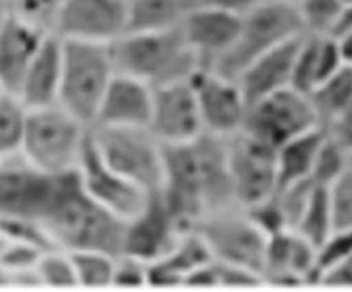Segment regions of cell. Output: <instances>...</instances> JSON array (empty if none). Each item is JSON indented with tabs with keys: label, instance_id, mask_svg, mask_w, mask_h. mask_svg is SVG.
Wrapping results in <instances>:
<instances>
[{
	"label": "cell",
	"instance_id": "cell-1",
	"mask_svg": "<svg viewBox=\"0 0 352 292\" xmlns=\"http://www.w3.org/2000/svg\"><path fill=\"white\" fill-rule=\"evenodd\" d=\"M158 196L186 228L197 226L207 214L237 205L226 139L205 133L190 143L164 145V179Z\"/></svg>",
	"mask_w": 352,
	"mask_h": 292
},
{
	"label": "cell",
	"instance_id": "cell-2",
	"mask_svg": "<svg viewBox=\"0 0 352 292\" xmlns=\"http://www.w3.org/2000/svg\"><path fill=\"white\" fill-rule=\"evenodd\" d=\"M38 222L52 243L67 252H81V249H100L109 254L122 252L126 222L86 192L77 169L56 175L54 194Z\"/></svg>",
	"mask_w": 352,
	"mask_h": 292
},
{
	"label": "cell",
	"instance_id": "cell-3",
	"mask_svg": "<svg viewBox=\"0 0 352 292\" xmlns=\"http://www.w3.org/2000/svg\"><path fill=\"white\" fill-rule=\"evenodd\" d=\"M111 54L118 73L154 88L190 81L203 69L182 26L160 32H126L111 43Z\"/></svg>",
	"mask_w": 352,
	"mask_h": 292
},
{
	"label": "cell",
	"instance_id": "cell-4",
	"mask_svg": "<svg viewBox=\"0 0 352 292\" xmlns=\"http://www.w3.org/2000/svg\"><path fill=\"white\" fill-rule=\"evenodd\" d=\"M116 73L111 45L62 38V83L58 102L92 128Z\"/></svg>",
	"mask_w": 352,
	"mask_h": 292
},
{
	"label": "cell",
	"instance_id": "cell-5",
	"mask_svg": "<svg viewBox=\"0 0 352 292\" xmlns=\"http://www.w3.org/2000/svg\"><path fill=\"white\" fill-rule=\"evenodd\" d=\"M88 137L90 126L56 102L28 109L22 152L45 173L62 175L79 166Z\"/></svg>",
	"mask_w": 352,
	"mask_h": 292
},
{
	"label": "cell",
	"instance_id": "cell-6",
	"mask_svg": "<svg viewBox=\"0 0 352 292\" xmlns=\"http://www.w3.org/2000/svg\"><path fill=\"white\" fill-rule=\"evenodd\" d=\"M96 152L111 169L148 194H158L164 179V145L150 128L92 126Z\"/></svg>",
	"mask_w": 352,
	"mask_h": 292
},
{
	"label": "cell",
	"instance_id": "cell-7",
	"mask_svg": "<svg viewBox=\"0 0 352 292\" xmlns=\"http://www.w3.org/2000/svg\"><path fill=\"white\" fill-rule=\"evenodd\" d=\"M301 34L305 32L297 7L267 0V3L241 17V28L233 47L214 67V71L237 77L252 60Z\"/></svg>",
	"mask_w": 352,
	"mask_h": 292
},
{
	"label": "cell",
	"instance_id": "cell-8",
	"mask_svg": "<svg viewBox=\"0 0 352 292\" xmlns=\"http://www.w3.org/2000/svg\"><path fill=\"white\" fill-rule=\"evenodd\" d=\"M197 231L203 235L218 262L263 271L267 235L256 226L245 207L231 205L199 220ZM263 278V276H261Z\"/></svg>",
	"mask_w": 352,
	"mask_h": 292
},
{
	"label": "cell",
	"instance_id": "cell-9",
	"mask_svg": "<svg viewBox=\"0 0 352 292\" xmlns=\"http://www.w3.org/2000/svg\"><path fill=\"white\" fill-rule=\"evenodd\" d=\"M322 126L309 94L286 88L250 102L243 124V133L265 141L272 148H280L303 133Z\"/></svg>",
	"mask_w": 352,
	"mask_h": 292
},
{
	"label": "cell",
	"instance_id": "cell-10",
	"mask_svg": "<svg viewBox=\"0 0 352 292\" xmlns=\"http://www.w3.org/2000/svg\"><path fill=\"white\" fill-rule=\"evenodd\" d=\"M226 156L237 205L250 207L278 190L276 148L241 131L226 139Z\"/></svg>",
	"mask_w": 352,
	"mask_h": 292
},
{
	"label": "cell",
	"instance_id": "cell-11",
	"mask_svg": "<svg viewBox=\"0 0 352 292\" xmlns=\"http://www.w3.org/2000/svg\"><path fill=\"white\" fill-rule=\"evenodd\" d=\"M56 175L38 169L24 152L0 158V218L41 220L54 194Z\"/></svg>",
	"mask_w": 352,
	"mask_h": 292
},
{
	"label": "cell",
	"instance_id": "cell-12",
	"mask_svg": "<svg viewBox=\"0 0 352 292\" xmlns=\"http://www.w3.org/2000/svg\"><path fill=\"white\" fill-rule=\"evenodd\" d=\"M129 30L126 0H65L52 32L65 41H90L111 45Z\"/></svg>",
	"mask_w": 352,
	"mask_h": 292
},
{
	"label": "cell",
	"instance_id": "cell-13",
	"mask_svg": "<svg viewBox=\"0 0 352 292\" xmlns=\"http://www.w3.org/2000/svg\"><path fill=\"white\" fill-rule=\"evenodd\" d=\"M192 88L207 135L229 139L243 131L250 102L235 77L214 69H201L192 77Z\"/></svg>",
	"mask_w": 352,
	"mask_h": 292
},
{
	"label": "cell",
	"instance_id": "cell-14",
	"mask_svg": "<svg viewBox=\"0 0 352 292\" xmlns=\"http://www.w3.org/2000/svg\"><path fill=\"white\" fill-rule=\"evenodd\" d=\"M77 171L86 192L102 207H107L111 214L122 218L124 222H129L133 216H137L152 196L146 190H141L139 186H135L131 179L120 175L116 169H111L96 152L92 137H88L86 150L84 156H81Z\"/></svg>",
	"mask_w": 352,
	"mask_h": 292
},
{
	"label": "cell",
	"instance_id": "cell-15",
	"mask_svg": "<svg viewBox=\"0 0 352 292\" xmlns=\"http://www.w3.org/2000/svg\"><path fill=\"white\" fill-rule=\"evenodd\" d=\"M148 128L162 145L190 143L205 135L192 79L154 88V107Z\"/></svg>",
	"mask_w": 352,
	"mask_h": 292
},
{
	"label": "cell",
	"instance_id": "cell-16",
	"mask_svg": "<svg viewBox=\"0 0 352 292\" xmlns=\"http://www.w3.org/2000/svg\"><path fill=\"white\" fill-rule=\"evenodd\" d=\"M261 276L269 286L318 284V247L295 228L267 237Z\"/></svg>",
	"mask_w": 352,
	"mask_h": 292
},
{
	"label": "cell",
	"instance_id": "cell-17",
	"mask_svg": "<svg viewBox=\"0 0 352 292\" xmlns=\"http://www.w3.org/2000/svg\"><path fill=\"white\" fill-rule=\"evenodd\" d=\"M184 231L188 228L171 214L158 194H152L146 207L126 222L122 252L152 262L169 254Z\"/></svg>",
	"mask_w": 352,
	"mask_h": 292
},
{
	"label": "cell",
	"instance_id": "cell-18",
	"mask_svg": "<svg viewBox=\"0 0 352 292\" xmlns=\"http://www.w3.org/2000/svg\"><path fill=\"white\" fill-rule=\"evenodd\" d=\"M241 17L226 9L197 3L182 22V32L203 69H214L229 54L241 28Z\"/></svg>",
	"mask_w": 352,
	"mask_h": 292
},
{
	"label": "cell",
	"instance_id": "cell-19",
	"mask_svg": "<svg viewBox=\"0 0 352 292\" xmlns=\"http://www.w3.org/2000/svg\"><path fill=\"white\" fill-rule=\"evenodd\" d=\"M154 107V86L137 77L116 73L100 102L94 126L148 128Z\"/></svg>",
	"mask_w": 352,
	"mask_h": 292
},
{
	"label": "cell",
	"instance_id": "cell-20",
	"mask_svg": "<svg viewBox=\"0 0 352 292\" xmlns=\"http://www.w3.org/2000/svg\"><path fill=\"white\" fill-rule=\"evenodd\" d=\"M50 32L22 17L9 15L0 26V83L5 92L15 94L32 65V60Z\"/></svg>",
	"mask_w": 352,
	"mask_h": 292
},
{
	"label": "cell",
	"instance_id": "cell-21",
	"mask_svg": "<svg viewBox=\"0 0 352 292\" xmlns=\"http://www.w3.org/2000/svg\"><path fill=\"white\" fill-rule=\"evenodd\" d=\"M301 36L286 41V43L274 47L272 52L258 56L235 77L239 81L248 102H256L269 94L293 88L295 56L299 49Z\"/></svg>",
	"mask_w": 352,
	"mask_h": 292
},
{
	"label": "cell",
	"instance_id": "cell-22",
	"mask_svg": "<svg viewBox=\"0 0 352 292\" xmlns=\"http://www.w3.org/2000/svg\"><path fill=\"white\" fill-rule=\"evenodd\" d=\"M60 83H62V38L50 32L32 60V65L22 81V88L17 92V98L28 109L56 105L60 98Z\"/></svg>",
	"mask_w": 352,
	"mask_h": 292
},
{
	"label": "cell",
	"instance_id": "cell-23",
	"mask_svg": "<svg viewBox=\"0 0 352 292\" xmlns=\"http://www.w3.org/2000/svg\"><path fill=\"white\" fill-rule=\"evenodd\" d=\"M342 67H346V62L333 36L303 34L295 56L293 88L309 94L324 79L336 75Z\"/></svg>",
	"mask_w": 352,
	"mask_h": 292
},
{
	"label": "cell",
	"instance_id": "cell-24",
	"mask_svg": "<svg viewBox=\"0 0 352 292\" xmlns=\"http://www.w3.org/2000/svg\"><path fill=\"white\" fill-rule=\"evenodd\" d=\"M324 139L322 126L303 133L291 141L282 143L276 150L278 160V190L284 186L299 183L305 179H312L314 162L318 156V150Z\"/></svg>",
	"mask_w": 352,
	"mask_h": 292
},
{
	"label": "cell",
	"instance_id": "cell-25",
	"mask_svg": "<svg viewBox=\"0 0 352 292\" xmlns=\"http://www.w3.org/2000/svg\"><path fill=\"white\" fill-rule=\"evenodd\" d=\"M197 0H131L126 32H160L179 28Z\"/></svg>",
	"mask_w": 352,
	"mask_h": 292
},
{
	"label": "cell",
	"instance_id": "cell-26",
	"mask_svg": "<svg viewBox=\"0 0 352 292\" xmlns=\"http://www.w3.org/2000/svg\"><path fill=\"white\" fill-rule=\"evenodd\" d=\"M312 105L318 113V120L324 126L329 120L344 113L352 107V67H342L336 75L324 79L320 86L309 92Z\"/></svg>",
	"mask_w": 352,
	"mask_h": 292
},
{
	"label": "cell",
	"instance_id": "cell-27",
	"mask_svg": "<svg viewBox=\"0 0 352 292\" xmlns=\"http://www.w3.org/2000/svg\"><path fill=\"white\" fill-rule=\"evenodd\" d=\"M295 231L305 237L309 243L320 247L331 233L336 231V220H333V210H331V199H329V188L316 186L312 196H309L303 214L299 216Z\"/></svg>",
	"mask_w": 352,
	"mask_h": 292
},
{
	"label": "cell",
	"instance_id": "cell-28",
	"mask_svg": "<svg viewBox=\"0 0 352 292\" xmlns=\"http://www.w3.org/2000/svg\"><path fill=\"white\" fill-rule=\"evenodd\" d=\"M28 107L15 94H0V158L22 152Z\"/></svg>",
	"mask_w": 352,
	"mask_h": 292
},
{
	"label": "cell",
	"instance_id": "cell-29",
	"mask_svg": "<svg viewBox=\"0 0 352 292\" xmlns=\"http://www.w3.org/2000/svg\"><path fill=\"white\" fill-rule=\"evenodd\" d=\"M346 0H299L297 13L305 34L331 36L336 32Z\"/></svg>",
	"mask_w": 352,
	"mask_h": 292
},
{
	"label": "cell",
	"instance_id": "cell-30",
	"mask_svg": "<svg viewBox=\"0 0 352 292\" xmlns=\"http://www.w3.org/2000/svg\"><path fill=\"white\" fill-rule=\"evenodd\" d=\"M77 286L84 288H107L113 286V267L116 256L100 249H81V252H71Z\"/></svg>",
	"mask_w": 352,
	"mask_h": 292
},
{
	"label": "cell",
	"instance_id": "cell-31",
	"mask_svg": "<svg viewBox=\"0 0 352 292\" xmlns=\"http://www.w3.org/2000/svg\"><path fill=\"white\" fill-rule=\"evenodd\" d=\"M36 278L41 286H52V288H73L77 286V276H75V265L73 256L67 249H47L41 254L36 267Z\"/></svg>",
	"mask_w": 352,
	"mask_h": 292
},
{
	"label": "cell",
	"instance_id": "cell-32",
	"mask_svg": "<svg viewBox=\"0 0 352 292\" xmlns=\"http://www.w3.org/2000/svg\"><path fill=\"white\" fill-rule=\"evenodd\" d=\"M348 169H350V154L324 135L322 145L318 150V156H316V162H314L312 181L316 186L329 188L333 181H338Z\"/></svg>",
	"mask_w": 352,
	"mask_h": 292
},
{
	"label": "cell",
	"instance_id": "cell-33",
	"mask_svg": "<svg viewBox=\"0 0 352 292\" xmlns=\"http://www.w3.org/2000/svg\"><path fill=\"white\" fill-rule=\"evenodd\" d=\"M65 0H9L11 15L22 17L26 22L52 32L58 9Z\"/></svg>",
	"mask_w": 352,
	"mask_h": 292
},
{
	"label": "cell",
	"instance_id": "cell-34",
	"mask_svg": "<svg viewBox=\"0 0 352 292\" xmlns=\"http://www.w3.org/2000/svg\"><path fill=\"white\" fill-rule=\"evenodd\" d=\"M248 214H250V218L256 222V226L261 228V231L267 235V237H272L276 233H282L286 231V228H291L288 226V220H286V214L282 210V205L276 196V192L272 196H267L250 207H245Z\"/></svg>",
	"mask_w": 352,
	"mask_h": 292
},
{
	"label": "cell",
	"instance_id": "cell-35",
	"mask_svg": "<svg viewBox=\"0 0 352 292\" xmlns=\"http://www.w3.org/2000/svg\"><path fill=\"white\" fill-rule=\"evenodd\" d=\"M329 199L336 228H352V166L329 186Z\"/></svg>",
	"mask_w": 352,
	"mask_h": 292
},
{
	"label": "cell",
	"instance_id": "cell-36",
	"mask_svg": "<svg viewBox=\"0 0 352 292\" xmlns=\"http://www.w3.org/2000/svg\"><path fill=\"white\" fill-rule=\"evenodd\" d=\"M148 267H150L148 260H143L135 254L120 252L116 256V267H113V286H124V288L148 286Z\"/></svg>",
	"mask_w": 352,
	"mask_h": 292
},
{
	"label": "cell",
	"instance_id": "cell-37",
	"mask_svg": "<svg viewBox=\"0 0 352 292\" xmlns=\"http://www.w3.org/2000/svg\"><path fill=\"white\" fill-rule=\"evenodd\" d=\"M352 252V228H336L331 237L318 247V280L324 269L340 262Z\"/></svg>",
	"mask_w": 352,
	"mask_h": 292
},
{
	"label": "cell",
	"instance_id": "cell-38",
	"mask_svg": "<svg viewBox=\"0 0 352 292\" xmlns=\"http://www.w3.org/2000/svg\"><path fill=\"white\" fill-rule=\"evenodd\" d=\"M322 131L331 141L338 143L348 154H352V107L336 115L333 120H329Z\"/></svg>",
	"mask_w": 352,
	"mask_h": 292
},
{
	"label": "cell",
	"instance_id": "cell-39",
	"mask_svg": "<svg viewBox=\"0 0 352 292\" xmlns=\"http://www.w3.org/2000/svg\"><path fill=\"white\" fill-rule=\"evenodd\" d=\"M318 284L324 286H340V288H350L352 286V252L342 258L340 262L331 265L320 273Z\"/></svg>",
	"mask_w": 352,
	"mask_h": 292
},
{
	"label": "cell",
	"instance_id": "cell-40",
	"mask_svg": "<svg viewBox=\"0 0 352 292\" xmlns=\"http://www.w3.org/2000/svg\"><path fill=\"white\" fill-rule=\"evenodd\" d=\"M197 3L226 9V11L237 13V15H245V13L254 11L256 7H261L263 3H267V0H197Z\"/></svg>",
	"mask_w": 352,
	"mask_h": 292
},
{
	"label": "cell",
	"instance_id": "cell-41",
	"mask_svg": "<svg viewBox=\"0 0 352 292\" xmlns=\"http://www.w3.org/2000/svg\"><path fill=\"white\" fill-rule=\"evenodd\" d=\"M333 38L338 41V47H340V54H342L344 62L352 67V30L340 32Z\"/></svg>",
	"mask_w": 352,
	"mask_h": 292
},
{
	"label": "cell",
	"instance_id": "cell-42",
	"mask_svg": "<svg viewBox=\"0 0 352 292\" xmlns=\"http://www.w3.org/2000/svg\"><path fill=\"white\" fill-rule=\"evenodd\" d=\"M11 15V7H9V0H0V26L7 22V17Z\"/></svg>",
	"mask_w": 352,
	"mask_h": 292
},
{
	"label": "cell",
	"instance_id": "cell-43",
	"mask_svg": "<svg viewBox=\"0 0 352 292\" xmlns=\"http://www.w3.org/2000/svg\"><path fill=\"white\" fill-rule=\"evenodd\" d=\"M276 3H284V5H293V7H297L299 0H276Z\"/></svg>",
	"mask_w": 352,
	"mask_h": 292
},
{
	"label": "cell",
	"instance_id": "cell-44",
	"mask_svg": "<svg viewBox=\"0 0 352 292\" xmlns=\"http://www.w3.org/2000/svg\"><path fill=\"white\" fill-rule=\"evenodd\" d=\"M0 94H5V88H3V83H0Z\"/></svg>",
	"mask_w": 352,
	"mask_h": 292
},
{
	"label": "cell",
	"instance_id": "cell-45",
	"mask_svg": "<svg viewBox=\"0 0 352 292\" xmlns=\"http://www.w3.org/2000/svg\"><path fill=\"white\" fill-rule=\"evenodd\" d=\"M350 166H352V154H350Z\"/></svg>",
	"mask_w": 352,
	"mask_h": 292
},
{
	"label": "cell",
	"instance_id": "cell-46",
	"mask_svg": "<svg viewBox=\"0 0 352 292\" xmlns=\"http://www.w3.org/2000/svg\"><path fill=\"white\" fill-rule=\"evenodd\" d=\"M346 3H352V0H346Z\"/></svg>",
	"mask_w": 352,
	"mask_h": 292
},
{
	"label": "cell",
	"instance_id": "cell-47",
	"mask_svg": "<svg viewBox=\"0 0 352 292\" xmlns=\"http://www.w3.org/2000/svg\"><path fill=\"white\" fill-rule=\"evenodd\" d=\"M126 3H131V0H126Z\"/></svg>",
	"mask_w": 352,
	"mask_h": 292
}]
</instances>
